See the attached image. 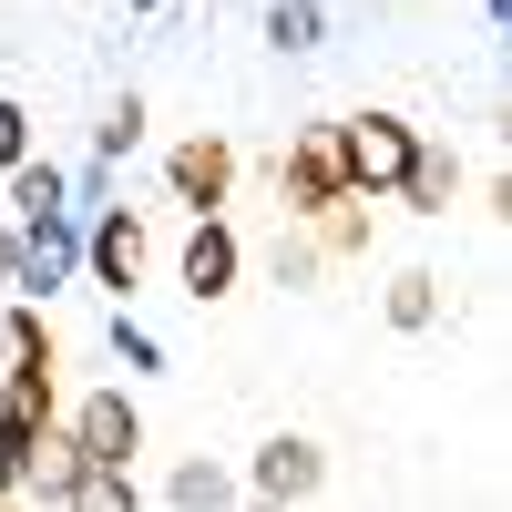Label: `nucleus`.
<instances>
[{
	"mask_svg": "<svg viewBox=\"0 0 512 512\" xmlns=\"http://www.w3.org/2000/svg\"><path fill=\"white\" fill-rule=\"evenodd\" d=\"M328 154H338V185H349V195H390L410 175L420 134L400 113H349V123H328Z\"/></svg>",
	"mask_w": 512,
	"mask_h": 512,
	"instance_id": "nucleus-1",
	"label": "nucleus"
},
{
	"mask_svg": "<svg viewBox=\"0 0 512 512\" xmlns=\"http://www.w3.org/2000/svg\"><path fill=\"white\" fill-rule=\"evenodd\" d=\"M134 451H144V420L123 390H93L72 410V461H113V472H134Z\"/></svg>",
	"mask_w": 512,
	"mask_h": 512,
	"instance_id": "nucleus-2",
	"label": "nucleus"
},
{
	"mask_svg": "<svg viewBox=\"0 0 512 512\" xmlns=\"http://www.w3.org/2000/svg\"><path fill=\"white\" fill-rule=\"evenodd\" d=\"M164 185H175V205H195V216H216L226 185H236V154L216 134H185L175 154H164Z\"/></svg>",
	"mask_w": 512,
	"mask_h": 512,
	"instance_id": "nucleus-3",
	"label": "nucleus"
},
{
	"mask_svg": "<svg viewBox=\"0 0 512 512\" xmlns=\"http://www.w3.org/2000/svg\"><path fill=\"white\" fill-rule=\"evenodd\" d=\"M72 256H82L72 216H41V226H21V246H11V287H31V297H52V287L72 277Z\"/></svg>",
	"mask_w": 512,
	"mask_h": 512,
	"instance_id": "nucleus-4",
	"label": "nucleus"
},
{
	"mask_svg": "<svg viewBox=\"0 0 512 512\" xmlns=\"http://www.w3.org/2000/svg\"><path fill=\"white\" fill-rule=\"evenodd\" d=\"M277 195L297 205V216H338L349 205V185H338V154H328V134H308L287 164H277Z\"/></svg>",
	"mask_w": 512,
	"mask_h": 512,
	"instance_id": "nucleus-5",
	"label": "nucleus"
},
{
	"mask_svg": "<svg viewBox=\"0 0 512 512\" xmlns=\"http://www.w3.org/2000/svg\"><path fill=\"white\" fill-rule=\"evenodd\" d=\"M318 472H328V461H318V441H267V451H256V502H308L318 492Z\"/></svg>",
	"mask_w": 512,
	"mask_h": 512,
	"instance_id": "nucleus-6",
	"label": "nucleus"
},
{
	"mask_svg": "<svg viewBox=\"0 0 512 512\" xmlns=\"http://www.w3.org/2000/svg\"><path fill=\"white\" fill-rule=\"evenodd\" d=\"M82 267H93L103 287H134V277H144V216H123V205H113V216L82 236Z\"/></svg>",
	"mask_w": 512,
	"mask_h": 512,
	"instance_id": "nucleus-7",
	"label": "nucleus"
},
{
	"mask_svg": "<svg viewBox=\"0 0 512 512\" xmlns=\"http://www.w3.org/2000/svg\"><path fill=\"white\" fill-rule=\"evenodd\" d=\"M236 287V236H226V216H195V236H185V297H226Z\"/></svg>",
	"mask_w": 512,
	"mask_h": 512,
	"instance_id": "nucleus-8",
	"label": "nucleus"
},
{
	"mask_svg": "<svg viewBox=\"0 0 512 512\" xmlns=\"http://www.w3.org/2000/svg\"><path fill=\"white\" fill-rule=\"evenodd\" d=\"M62 512H144V492H134V472H113V461H72L62 472V492H52Z\"/></svg>",
	"mask_w": 512,
	"mask_h": 512,
	"instance_id": "nucleus-9",
	"label": "nucleus"
},
{
	"mask_svg": "<svg viewBox=\"0 0 512 512\" xmlns=\"http://www.w3.org/2000/svg\"><path fill=\"white\" fill-rule=\"evenodd\" d=\"M400 195L420 205V216H451V195H461V164L420 144V154H410V175H400Z\"/></svg>",
	"mask_w": 512,
	"mask_h": 512,
	"instance_id": "nucleus-10",
	"label": "nucleus"
},
{
	"mask_svg": "<svg viewBox=\"0 0 512 512\" xmlns=\"http://www.w3.org/2000/svg\"><path fill=\"white\" fill-rule=\"evenodd\" d=\"M11 205H21V226H41V216H62V164H21V175H11Z\"/></svg>",
	"mask_w": 512,
	"mask_h": 512,
	"instance_id": "nucleus-11",
	"label": "nucleus"
},
{
	"mask_svg": "<svg viewBox=\"0 0 512 512\" xmlns=\"http://www.w3.org/2000/svg\"><path fill=\"white\" fill-rule=\"evenodd\" d=\"M236 502V482L216 472V461H185V472H175V512H226Z\"/></svg>",
	"mask_w": 512,
	"mask_h": 512,
	"instance_id": "nucleus-12",
	"label": "nucleus"
},
{
	"mask_svg": "<svg viewBox=\"0 0 512 512\" xmlns=\"http://www.w3.org/2000/svg\"><path fill=\"white\" fill-rule=\"evenodd\" d=\"M431 308H441V277H420V267H410V277L390 287V328H431Z\"/></svg>",
	"mask_w": 512,
	"mask_h": 512,
	"instance_id": "nucleus-13",
	"label": "nucleus"
},
{
	"mask_svg": "<svg viewBox=\"0 0 512 512\" xmlns=\"http://www.w3.org/2000/svg\"><path fill=\"white\" fill-rule=\"evenodd\" d=\"M267 41H277V52H308V41H318V0H277V11H267Z\"/></svg>",
	"mask_w": 512,
	"mask_h": 512,
	"instance_id": "nucleus-14",
	"label": "nucleus"
},
{
	"mask_svg": "<svg viewBox=\"0 0 512 512\" xmlns=\"http://www.w3.org/2000/svg\"><path fill=\"white\" fill-rule=\"evenodd\" d=\"M21 164H31V113L0 93V175H21Z\"/></svg>",
	"mask_w": 512,
	"mask_h": 512,
	"instance_id": "nucleus-15",
	"label": "nucleus"
},
{
	"mask_svg": "<svg viewBox=\"0 0 512 512\" xmlns=\"http://www.w3.org/2000/svg\"><path fill=\"white\" fill-rule=\"evenodd\" d=\"M93 144H103V154H134V144H144V103L123 93V103L103 113V134H93Z\"/></svg>",
	"mask_w": 512,
	"mask_h": 512,
	"instance_id": "nucleus-16",
	"label": "nucleus"
},
{
	"mask_svg": "<svg viewBox=\"0 0 512 512\" xmlns=\"http://www.w3.org/2000/svg\"><path fill=\"white\" fill-rule=\"evenodd\" d=\"M0 338H11V359H52V328H41L31 308H11V328H0Z\"/></svg>",
	"mask_w": 512,
	"mask_h": 512,
	"instance_id": "nucleus-17",
	"label": "nucleus"
},
{
	"mask_svg": "<svg viewBox=\"0 0 512 512\" xmlns=\"http://www.w3.org/2000/svg\"><path fill=\"white\" fill-rule=\"evenodd\" d=\"M113 349H123V369H154V338H144L134 318H113Z\"/></svg>",
	"mask_w": 512,
	"mask_h": 512,
	"instance_id": "nucleus-18",
	"label": "nucleus"
},
{
	"mask_svg": "<svg viewBox=\"0 0 512 512\" xmlns=\"http://www.w3.org/2000/svg\"><path fill=\"white\" fill-rule=\"evenodd\" d=\"M246 512H287V502H246Z\"/></svg>",
	"mask_w": 512,
	"mask_h": 512,
	"instance_id": "nucleus-19",
	"label": "nucleus"
},
{
	"mask_svg": "<svg viewBox=\"0 0 512 512\" xmlns=\"http://www.w3.org/2000/svg\"><path fill=\"white\" fill-rule=\"evenodd\" d=\"M134 11H164V0H134Z\"/></svg>",
	"mask_w": 512,
	"mask_h": 512,
	"instance_id": "nucleus-20",
	"label": "nucleus"
},
{
	"mask_svg": "<svg viewBox=\"0 0 512 512\" xmlns=\"http://www.w3.org/2000/svg\"><path fill=\"white\" fill-rule=\"evenodd\" d=\"M0 256H11V236H0Z\"/></svg>",
	"mask_w": 512,
	"mask_h": 512,
	"instance_id": "nucleus-21",
	"label": "nucleus"
}]
</instances>
